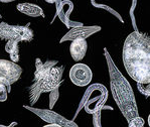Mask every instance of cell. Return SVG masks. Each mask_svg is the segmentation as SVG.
I'll use <instances>...</instances> for the list:
<instances>
[{"label": "cell", "instance_id": "cell-4", "mask_svg": "<svg viewBox=\"0 0 150 127\" xmlns=\"http://www.w3.org/2000/svg\"><path fill=\"white\" fill-rule=\"evenodd\" d=\"M21 75V67L12 61L0 59V85L10 86L17 82Z\"/></svg>", "mask_w": 150, "mask_h": 127}, {"label": "cell", "instance_id": "cell-12", "mask_svg": "<svg viewBox=\"0 0 150 127\" xmlns=\"http://www.w3.org/2000/svg\"><path fill=\"white\" fill-rule=\"evenodd\" d=\"M5 52L7 53V54H9L12 62L17 63V62L19 61V47H18V41L6 40Z\"/></svg>", "mask_w": 150, "mask_h": 127}, {"label": "cell", "instance_id": "cell-1", "mask_svg": "<svg viewBox=\"0 0 150 127\" xmlns=\"http://www.w3.org/2000/svg\"><path fill=\"white\" fill-rule=\"evenodd\" d=\"M123 64L128 75L137 83L149 84L150 38L147 34L133 31L124 41Z\"/></svg>", "mask_w": 150, "mask_h": 127}, {"label": "cell", "instance_id": "cell-8", "mask_svg": "<svg viewBox=\"0 0 150 127\" xmlns=\"http://www.w3.org/2000/svg\"><path fill=\"white\" fill-rule=\"evenodd\" d=\"M98 31H100L99 26H76L71 28L64 35V38H62V43L66 40H73L76 38H86Z\"/></svg>", "mask_w": 150, "mask_h": 127}, {"label": "cell", "instance_id": "cell-18", "mask_svg": "<svg viewBox=\"0 0 150 127\" xmlns=\"http://www.w3.org/2000/svg\"><path fill=\"white\" fill-rule=\"evenodd\" d=\"M13 1H15V0H0V2H2V3H10Z\"/></svg>", "mask_w": 150, "mask_h": 127}, {"label": "cell", "instance_id": "cell-15", "mask_svg": "<svg viewBox=\"0 0 150 127\" xmlns=\"http://www.w3.org/2000/svg\"><path fill=\"white\" fill-rule=\"evenodd\" d=\"M8 92L5 85H0V102H4L7 100Z\"/></svg>", "mask_w": 150, "mask_h": 127}, {"label": "cell", "instance_id": "cell-3", "mask_svg": "<svg viewBox=\"0 0 150 127\" xmlns=\"http://www.w3.org/2000/svg\"><path fill=\"white\" fill-rule=\"evenodd\" d=\"M34 36L33 31L27 25H10L6 22L0 23V40L30 41Z\"/></svg>", "mask_w": 150, "mask_h": 127}, {"label": "cell", "instance_id": "cell-13", "mask_svg": "<svg viewBox=\"0 0 150 127\" xmlns=\"http://www.w3.org/2000/svg\"><path fill=\"white\" fill-rule=\"evenodd\" d=\"M36 83L34 85H32V87L30 88V92H29V98H31V103L34 104L35 101L38 100V98L40 96L41 92H42V89H41L40 86V82L38 80H35Z\"/></svg>", "mask_w": 150, "mask_h": 127}, {"label": "cell", "instance_id": "cell-10", "mask_svg": "<svg viewBox=\"0 0 150 127\" xmlns=\"http://www.w3.org/2000/svg\"><path fill=\"white\" fill-rule=\"evenodd\" d=\"M17 9L19 12L29 16V17H40L43 15L42 8L40 6L33 3H20L17 5Z\"/></svg>", "mask_w": 150, "mask_h": 127}, {"label": "cell", "instance_id": "cell-14", "mask_svg": "<svg viewBox=\"0 0 150 127\" xmlns=\"http://www.w3.org/2000/svg\"><path fill=\"white\" fill-rule=\"evenodd\" d=\"M143 124H144V121H143V119L140 118L139 116H136L131 120H129V126L130 127H132V126L139 127V126H143Z\"/></svg>", "mask_w": 150, "mask_h": 127}, {"label": "cell", "instance_id": "cell-17", "mask_svg": "<svg viewBox=\"0 0 150 127\" xmlns=\"http://www.w3.org/2000/svg\"><path fill=\"white\" fill-rule=\"evenodd\" d=\"M45 2H47V3H50V4H54L55 3V2H57L59 0H45Z\"/></svg>", "mask_w": 150, "mask_h": 127}, {"label": "cell", "instance_id": "cell-16", "mask_svg": "<svg viewBox=\"0 0 150 127\" xmlns=\"http://www.w3.org/2000/svg\"><path fill=\"white\" fill-rule=\"evenodd\" d=\"M50 92H52V93H50V108H52V106H54V104L57 102V97H59V93H57V88L52 89Z\"/></svg>", "mask_w": 150, "mask_h": 127}, {"label": "cell", "instance_id": "cell-2", "mask_svg": "<svg viewBox=\"0 0 150 127\" xmlns=\"http://www.w3.org/2000/svg\"><path fill=\"white\" fill-rule=\"evenodd\" d=\"M110 72V86L112 90V95L115 102L118 105L124 117L131 120L138 116L137 106H136L135 96L129 82L118 72L112 60L108 59Z\"/></svg>", "mask_w": 150, "mask_h": 127}, {"label": "cell", "instance_id": "cell-7", "mask_svg": "<svg viewBox=\"0 0 150 127\" xmlns=\"http://www.w3.org/2000/svg\"><path fill=\"white\" fill-rule=\"evenodd\" d=\"M28 108V107H26ZM29 110H31L32 112H34L38 117H40L42 120L50 123H57L59 126H77L76 124H74L73 121L66 119L64 117L59 115L57 113H54L50 110H45V109H33V108H28Z\"/></svg>", "mask_w": 150, "mask_h": 127}, {"label": "cell", "instance_id": "cell-5", "mask_svg": "<svg viewBox=\"0 0 150 127\" xmlns=\"http://www.w3.org/2000/svg\"><path fill=\"white\" fill-rule=\"evenodd\" d=\"M70 79L74 85L86 87L93 79V72L85 64H76L70 70Z\"/></svg>", "mask_w": 150, "mask_h": 127}, {"label": "cell", "instance_id": "cell-9", "mask_svg": "<svg viewBox=\"0 0 150 127\" xmlns=\"http://www.w3.org/2000/svg\"><path fill=\"white\" fill-rule=\"evenodd\" d=\"M88 50V43L86 38L73 40L70 45V54L75 62H81L85 57Z\"/></svg>", "mask_w": 150, "mask_h": 127}, {"label": "cell", "instance_id": "cell-11", "mask_svg": "<svg viewBox=\"0 0 150 127\" xmlns=\"http://www.w3.org/2000/svg\"><path fill=\"white\" fill-rule=\"evenodd\" d=\"M57 62H47V63H42L40 59L35 60V72H34V78L35 80H41L47 75L50 69L54 67Z\"/></svg>", "mask_w": 150, "mask_h": 127}, {"label": "cell", "instance_id": "cell-6", "mask_svg": "<svg viewBox=\"0 0 150 127\" xmlns=\"http://www.w3.org/2000/svg\"><path fill=\"white\" fill-rule=\"evenodd\" d=\"M63 72H64V67H59V68L52 67L50 70V72L47 73V75L43 79L38 80L40 82L42 92L52 91V89H54V88L59 86V82H61Z\"/></svg>", "mask_w": 150, "mask_h": 127}]
</instances>
